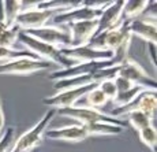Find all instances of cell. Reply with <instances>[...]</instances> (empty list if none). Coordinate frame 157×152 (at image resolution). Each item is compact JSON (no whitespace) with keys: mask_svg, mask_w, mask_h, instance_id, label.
Listing matches in <instances>:
<instances>
[{"mask_svg":"<svg viewBox=\"0 0 157 152\" xmlns=\"http://www.w3.org/2000/svg\"><path fill=\"white\" fill-rule=\"evenodd\" d=\"M18 41L22 42L23 48L28 50L29 52L34 54L40 60H44V62H48L51 65H57L60 69H67L71 67L75 63L70 62L68 59H66L64 56L60 52V48L55 47V45L47 44V42H43L40 40H36V38L30 37V36L25 34L23 32L18 33Z\"/></svg>","mask_w":157,"mask_h":152,"instance_id":"6da1fadb","label":"cell"},{"mask_svg":"<svg viewBox=\"0 0 157 152\" xmlns=\"http://www.w3.org/2000/svg\"><path fill=\"white\" fill-rule=\"evenodd\" d=\"M56 114L66 117L68 119L78 121V123L85 126V125H93V123H109L115 126H120L124 129L127 123L122 121V118H115L108 114L94 110L89 107H68V108H60L56 110Z\"/></svg>","mask_w":157,"mask_h":152,"instance_id":"7a4b0ae2","label":"cell"},{"mask_svg":"<svg viewBox=\"0 0 157 152\" xmlns=\"http://www.w3.org/2000/svg\"><path fill=\"white\" fill-rule=\"evenodd\" d=\"M55 115H56V110L49 108L44 114V117L32 129H29L19 138L15 140L14 147L10 152H32L36 147H38L43 142L45 132L48 130V126H49V123L55 118Z\"/></svg>","mask_w":157,"mask_h":152,"instance_id":"3957f363","label":"cell"},{"mask_svg":"<svg viewBox=\"0 0 157 152\" xmlns=\"http://www.w3.org/2000/svg\"><path fill=\"white\" fill-rule=\"evenodd\" d=\"M57 14V11L53 10H41L36 6H32L29 8H22L21 14L17 17L14 22V26L19 32L32 29H40L47 26V23Z\"/></svg>","mask_w":157,"mask_h":152,"instance_id":"277c9868","label":"cell"},{"mask_svg":"<svg viewBox=\"0 0 157 152\" xmlns=\"http://www.w3.org/2000/svg\"><path fill=\"white\" fill-rule=\"evenodd\" d=\"M116 75L126 78L134 85H140V86H144L146 89L156 92V80L147 74V71L137 60L127 59L122 65L116 66Z\"/></svg>","mask_w":157,"mask_h":152,"instance_id":"5b68a950","label":"cell"},{"mask_svg":"<svg viewBox=\"0 0 157 152\" xmlns=\"http://www.w3.org/2000/svg\"><path fill=\"white\" fill-rule=\"evenodd\" d=\"M104 8H94L89 7L85 3H81L77 7H72L70 10L57 13L55 17L52 18L55 26H67L70 23L75 22H82V21H94L98 19Z\"/></svg>","mask_w":157,"mask_h":152,"instance_id":"8992f818","label":"cell"},{"mask_svg":"<svg viewBox=\"0 0 157 152\" xmlns=\"http://www.w3.org/2000/svg\"><path fill=\"white\" fill-rule=\"evenodd\" d=\"M23 33L36 38V40L55 45L57 48H67L71 41L70 32H68L67 26H48L47 25L40 29L25 30Z\"/></svg>","mask_w":157,"mask_h":152,"instance_id":"52a82bcc","label":"cell"},{"mask_svg":"<svg viewBox=\"0 0 157 152\" xmlns=\"http://www.w3.org/2000/svg\"><path fill=\"white\" fill-rule=\"evenodd\" d=\"M94 86H97V84H89V85H85V86L75 88V89L62 90V92H57L56 95L45 97L43 100V104H45L47 107L53 108V110L75 107V104Z\"/></svg>","mask_w":157,"mask_h":152,"instance_id":"ba28073f","label":"cell"},{"mask_svg":"<svg viewBox=\"0 0 157 152\" xmlns=\"http://www.w3.org/2000/svg\"><path fill=\"white\" fill-rule=\"evenodd\" d=\"M51 63L40 59H23L11 60V62L0 63V74L3 75H32L43 70H48Z\"/></svg>","mask_w":157,"mask_h":152,"instance_id":"9c48e42d","label":"cell"},{"mask_svg":"<svg viewBox=\"0 0 157 152\" xmlns=\"http://www.w3.org/2000/svg\"><path fill=\"white\" fill-rule=\"evenodd\" d=\"M156 107H157V96L153 90H145L142 92L131 104L126 106L123 108H112L111 117H122V115H128L132 111H141L144 114L149 115L150 118H156Z\"/></svg>","mask_w":157,"mask_h":152,"instance_id":"30bf717a","label":"cell"},{"mask_svg":"<svg viewBox=\"0 0 157 152\" xmlns=\"http://www.w3.org/2000/svg\"><path fill=\"white\" fill-rule=\"evenodd\" d=\"M62 55L72 63H89V62H107L111 60L113 54L111 51H97L87 47L78 48H60Z\"/></svg>","mask_w":157,"mask_h":152,"instance_id":"8fae6325","label":"cell"},{"mask_svg":"<svg viewBox=\"0 0 157 152\" xmlns=\"http://www.w3.org/2000/svg\"><path fill=\"white\" fill-rule=\"evenodd\" d=\"M98 21H82V22H75L67 25V29L70 32V45L67 48H78L85 47L90 42L97 33Z\"/></svg>","mask_w":157,"mask_h":152,"instance_id":"7c38bea8","label":"cell"},{"mask_svg":"<svg viewBox=\"0 0 157 152\" xmlns=\"http://www.w3.org/2000/svg\"><path fill=\"white\" fill-rule=\"evenodd\" d=\"M123 6L124 2H109L107 7H104L102 13L98 18L97 33H104L108 30L117 29L123 25ZM96 33V34H97Z\"/></svg>","mask_w":157,"mask_h":152,"instance_id":"4fadbf2b","label":"cell"},{"mask_svg":"<svg viewBox=\"0 0 157 152\" xmlns=\"http://www.w3.org/2000/svg\"><path fill=\"white\" fill-rule=\"evenodd\" d=\"M127 29L130 34L142 38L149 45H156L157 42V28H156V18H137L134 21L127 22Z\"/></svg>","mask_w":157,"mask_h":152,"instance_id":"5bb4252c","label":"cell"},{"mask_svg":"<svg viewBox=\"0 0 157 152\" xmlns=\"http://www.w3.org/2000/svg\"><path fill=\"white\" fill-rule=\"evenodd\" d=\"M44 137L51 140H59V141H68V142H79L86 140L87 136L85 127L82 125H71V126L59 127V129H49L45 132Z\"/></svg>","mask_w":157,"mask_h":152,"instance_id":"9a60e30c","label":"cell"},{"mask_svg":"<svg viewBox=\"0 0 157 152\" xmlns=\"http://www.w3.org/2000/svg\"><path fill=\"white\" fill-rule=\"evenodd\" d=\"M131 37L128 29H127V22H123L122 26H119L117 29L113 30H108V32H104V44H105V50L111 51V52H115L117 48L122 45V42L126 40V38Z\"/></svg>","mask_w":157,"mask_h":152,"instance_id":"2e32d148","label":"cell"},{"mask_svg":"<svg viewBox=\"0 0 157 152\" xmlns=\"http://www.w3.org/2000/svg\"><path fill=\"white\" fill-rule=\"evenodd\" d=\"M149 4L150 2H147V0H128V2H124V6H123V21L130 22V21L140 18L147 10Z\"/></svg>","mask_w":157,"mask_h":152,"instance_id":"e0dca14e","label":"cell"},{"mask_svg":"<svg viewBox=\"0 0 157 152\" xmlns=\"http://www.w3.org/2000/svg\"><path fill=\"white\" fill-rule=\"evenodd\" d=\"M89 84H97L94 81L93 74H85V75H79V77H74V78H67V80H59L55 81L53 88L57 92L62 90H67V89H75L79 86H85Z\"/></svg>","mask_w":157,"mask_h":152,"instance_id":"ac0fdd59","label":"cell"},{"mask_svg":"<svg viewBox=\"0 0 157 152\" xmlns=\"http://www.w3.org/2000/svg\"><path fill=\"white\" fill-rule=\"evenodd\" d=\"M81 100H83V104L75 106V107H89V108H94V110H98V111H100V108L105 107V104L108 103V99L98 89V86H94L93 89H90Z\"/></svg>","mask_w":157,"mask_h":152,"instance_id":"d6986e66","label":"cell"},{"mask_svg":"<svg viewBox=\"0 0 157 152\" xmlns=\"http://www.w3.org/2000/svg\"><path fill=\"white\" fill-rule=\"evenodd\" d=\"M145 90H149V89H146V88H144V86H140V85H134V86H132L131 89H128L127 92L117 93V96L115 97L113 102H111V103H112L113 108H123V107H126V106L131 104V103L134 102L142 92H145Z\"/></svg>","mask_w":157,"mask_h":152,"instance_id":"ffe728a7","label":"cell"},{"mask_svg":"<svg viewBox=\"0 0 157 152\" xmlns=\"http://www.w3.org/2000/svg\"><path fill=\"white\" fill-rule=\"evenodd\" d=\"M83 127H85L87 136H117L123 132V127L109 123H93L85 125Z\"/></svg>","mask_w":157,"mask_h":152,"instance_id":"44dd1931","label":"cell"},{"mask_svg":"<svg viewBox=\"0 0 157 152\" xmlns=\"http://www.w3.org/2000/svg\"><path fill=\"white\" fill-rule=\"evenodd\" d=\"M23 58H29V59H38L34 54L29 52L25 48H3L0 47V62H11V60L23 59Z\"/></svg>","mask_w":157,"mask_h":152,"instance_id":"7402d4cb","label":"cell"},{"mask_svg":"<svg viewBox=\"0 0 157 152\" xmlns=\"http://www.w3.org/2000/svg\"><path fill=\"white\" fill-rule=\"evenodd\" d=\"M23 7V2L13 0V2H3V10H4V23L7 28H13L17 17L21 14Z\"/></svg>","mask_w":157,"mask_h":152,"instance_id":"603a6c76","label":"cell"},{"mask_svg":"<svg viewBox=\"0 0 157 152\" xmlns=\"http://www.w3.org/2000/svg\"><path fill=\"white\" fill-rule=\"evenodd\" d=\"M128 118V123L132 126V129L137 130V132H141L145 127L153 125V118H150L149 115L144 114L141 111H132L127 115Z\"/></svg>","mask_w":157,"mask_h":152,"instance_id":"cb8c5ba5","label":"cell"},{"mask_svg":"<svg viewBox=\"0 0 157 152\" xmlns=\"http://www.w3.org/2000/svg\"><path fill=\"white\" fill-rule=\"evenodd\" d=\"M140 133V140L149 148L152 152H156L157 148V130L155 125H150V126L142 129Z\"/></svg>","mask_w":157,"mask_h":152,"instance_id":"d4e9b609","label":"cell"},{"mask_svg":"<svg viewBox=\"0 0 157 152\" xmlns=\"http://www.w3.org/2000/svg\"><path fill=\"white\" fill-rule=\"evenodd\" d=\"M18 30L15 26L6 29L4 32L0 34V47L3 48H15V42L18 41Z\"/></svg>","mask_w":157,"mask_h":152,"instance_id":"484cf974","label":"cell"},{"mask_svg":"<svg viewBox=\"0 0 157 152\" xmlns=\"http://www.w3.org/2000/svg\"><path fill=\"white\" fill-rule=\"evenodd\" d=\"M15 142V127H7L0 138V152H10Z\"/></svg>","mask_w":157,"mask_h":152,"instance_id":"4316f807","label":"cell"},{"mask_svg":"<svg viewBox=\"0 0 157 152\" xmlns=\"http://www.w3.org/2000/svg\"><path fill=\"white\" fill-rule=\"evenodd\" d=\"M97 86H98V89L104 93V96L108 99V102H113V99L117 96V89H116V86H115L113 78L112 80L100 81Z\"/></svg>","mask_w":157,"mask_h":152,"instance_id":"83f0119b","label":"cell"},{"mask_svg":"<svg viewBox=\"0 0 157 152\" xmlns=\"http://www.w3.org/2000/svg\"><path fill=\"white\" fill-rule=\"evenodd\" d=\"M113 82H115V86H116V89H117V93L127 92L128 89H131V88L134 86V84H131L128 80H126V78L119 77V75H116V77L113 78Z\"/></svg>","mask_w":157,"mask_h":152,"instance_id":"f1b7e54d","label":"cell"},{"mask_svg":"<svg viewBox=\"0 0 157 152\" xmlns=\"http://www.w3.org/2000/svg\"><path fill=\"white\" fill-rule=\"evenodd\" d=\"M4 125H6V118H4V111H3V103L0 99V138H2L3 133H4Z\"/></svg>","mask_w":157,"mask_h":152,"instance_id":"f546056e","label":"cell"},{"mask_svg":"<svg viewBox=\"0 0 157 152\" xmlns=\"http://www.w3.org/2000/svg\"><path fill=\"white\" fill-rule=\"evenodd\" d=\"M0 22L4 23V10H3V2H0Z\"/></svg>","mask_w":157,"mask_h":152,"instance_id":"4dcf8cb0","label":"cell"},{"mask_svg":"<svg viewBox=\"0 0 157 152\" xmlns=\"http://www.w3.org/2000/svg\"><path fill=\"white\" fill-rule=\"evenodd\" d=\"M6 29H8L7 26H6V23H3V22H0V34H2L3 32H4Z\"/></svg>","mask_w":157,"mask_h":152,"instance_id":"1f68e13d","label":"cell"}]
</instances>
